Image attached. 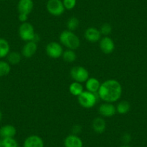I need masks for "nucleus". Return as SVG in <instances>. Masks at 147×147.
Here are the masks:
<instances>
[{"mask_svg": "<svg viewBox=\"0 0 147 147\" xmlns=\"http://www.w3.org/2000/svg\"><path fill=\"white\" fill-rule=\"evenodd\" d=\"M101 33L100 30L91 27L88 28L84 32V38L86 40L91 43H96L101 39Z\"/></svg>", "mask_w": 147, "mask_h": 147, "instance_id": "11", "label": "nucleus"}, {"mask_svg": "<svg viewBox=\"0 0 147 147\" xmlns=\"http://www.w3.org/2000/svg\"><path fill=\"white\" fill-rule=\"evenodd\" d=\"M10 52L9 42L3 38H0V59L7 57Z\"/></svg>", "mask_w": 147, "mask_h": 147, "instance_id": "18", "label": "nucleus"}, {"mask_svg": "<svg viewBox=\"0 0 147 147\" xmlns=\"http://www.w3.org/2000/svg\"><path fill=\"white\" fill-rule=\"evenodd\" d=\"M2 111L0 110V122L2 121Z\"/></svg>", "mask_w": 147, "mask_h": 147, "instance_id": "33", "label": "nucleus"}, {"mask_svg": "<svg viewBox=\"0 0 147 147\" xmlns=\"http://www.w3.org/2000/svg\"><path fill=\"white\" fill-rule=\"evenodd\" d=\"M62 2H63L65 9H68V10L74 9L77 5V0H63Z\"/></svg>", "mask_w": 147, "mask_h": 147, "instance_id": "27", "label": "nucleus"}, {"mask_svg": "<svg viewBox=\"0 0 147 147\" xmlns=\"http://www.w3.org/2000/svg\"><path fill=\"white\" fill-rule=\"evenodd\" d=\"M121 83L115 80H107L100 84L97 92L99 98L105 102L113 103L117 102L122 95Z\"/></svg>", "mask_w": 147, "mask_h": 147, "instance_id": "1", "label": "nucleus"}, {"mask_svg": "<svg viewBox=\"0 0 147 147\" xmlns=\"http://www.w3.org/2000/svg\"><path fill=\"white\" fill-rule=\"evenodd\" d=\"M69 90L72 95L78 97L84 92V87H83L82 83L77 82H72L70 84Z\"/></svg>", "mask_w": 147, "mask_h": 147, "instance_id": "19", "label": "nucleus"}, {"mask_svg": "<svg viewBox=\"0 0 147 147\" xmlns=\"http://www.w3.org/2000/svg\"><path fill=\"white\" fill-rule=\"evenodd\" d=\"M17 134V130L15 127L12 125H5L0 128V138H12L15 137Z\"/></svg>", "mask_w": 147, "mask_h": 147, "instance_id": "15", "label": "nucleus"}, {"mask_svg": "<svg viewBox=\"0 0 147 147\" xmlns=\"http://www.w3.org/2000/svg\"><path fill=\"white\" fill-rule=\"evenodd\" d=\"M130 109H131L130 103L128 101L123 100L118 103L116 106V112L121 115H125L129 112Z\"/></svg>", "mask_w": 147, "mask_h": 147, "instance_id": "20", "label": "nucleus"}, {"mask_svg": "<svg viewBox=\"0 0 147 147\" xmlns=\"http://www.w3.org/2000/svg\"><path fill=\"white\" fill-rule=\"evenodd\" d=\"M72 134L78 136L79 134L82 132V126L80 125H73L71 128Z\"/></svg>", "mask_w": 147, "mask_h": 147, "instance_id": "29", "label": "nucleus"}, {"mask_svg": "<svg viewBox=\"0 0 147 147\" xmlns=\"http://www.w3.org/2000/svg\"><path fill=\"white\" fill-rule=\"evenodd\" d=\"M116 113V107L113 103H102L99 107V113L102 117L110 118L113 116Z\"/></svg>", "mask_w": 147, "mask_h": 147, "instance_id": "9", "label": "nucleus"}, {"mask_svg": "<svg viewBox=\"0 0 147 147\" xmlns=\"http://www.w3.org/2000/svg\"><path fill=\"white\" fill-rule=\"evenodd\" d=\"M80 105L84 108L90 109L95 105L97 100L96 93L90 92L89 91H84L80 96L77 97Z\"/></svg>", "mask_w": 147, "mask_h": 147, "instance_id": "3", "label": "nucleus"}, {"mask_svg": "<svg viewBox=\"0 0 147 147\" xmlns=\"http://www.w3.org/2000/svg\"><path fill=\"white\" fill-rule=\"evenodd\" d=\"M23 147H44V141L39 136L31 135L25 139Z\"/></svg>", "mask_w": 147, "mask_h": 147, "instance_id": "10", "label": "nucleus"}, {"mask_svg": "<svg viewBox=\"0 0 147 147\" xmlns=\"http://www.w3.org/2000/svg\"><path fill=\"white\" fill-rule=\"evenodd\" d=\"M0 147H3V144H2V138H0Z\"/></svg>", "mask_w": 147, "mask_h": 147, "instance_id": "32", "label": "nucleus"}, {"mask_svg": "<svg viewBox=\"0 0 147 147\" xmlns=\"http://www.w3.org/2000/svg\"><path fill=\"white\" fill-rule=\"evenodd\" d=\"M113 28L111 25L109 23H105L100 27V33L101 35H105V36H108L111 32H112Z\"/></svg>", "mask_w": 147, "mask_h": 147, "instance_id": "26", "label": "nucleus"}, {"mask_svg": "<svg viewBox=\"0 0 147 147\" xmlns=\"http://www.w3.org/2000/svg\"><path fill=\"white\" fill-rule=\"evenodd\" d=\"M121 139H122V141L123 142L124 144H128L131 142L132 138H131V134H128V133H125V134H124L122 136V138Z\"/></svg>", "mask_w": 147, "mask_h": 147, "instance_id": "28", "label": "nucleus"}, {"mask_svg": "<svg viewBox=\"0 0 147 147\" xmlns=\"http://www.w3.org/2000/svg\"><path fill=\"white\" fill-rule=\"evenodd\" d=\"M93 130L97 134H102L106 130V122L101 117L95 118L92 121V124Z\"/></svg>", "mask_w": 147, "mask_h": 147, "instance_id": "16", "label": "nucleus"}, {"mask_svg": "<svg viewBox=\"0 0 147 147\" xmlns=\"http://www.w3.org/2000/svg\"><path fill=\"white\" fill-rule=\"evenodd\" d=\"M2 144L3 147H19L18 141L14 137L2 138Z\"/></svg>", "mask_w": 147, "mask_h": 147, "instance_id": "25", "label": "nucleus"}, {"mask_svg": "<svg viewBox=\"0 0 147 147\" xmlns=\"http://www.w3.org/2000/svg\"><path fill=\"white\" fill-rule=\"evenodd\" d=\"M11 71V66L8 62L0 61V77L8 75Z\"/></svg>", "mask_w": 147, "mask_h": 147, "instance_id": "24", "label": "nucleus"}, {"mask_svg": "<svg viewBox=\"0 0 147 147\" xmlns=\"http://www.w3.org/2000/svg\"><path fill=\"white\" fill-rule=\"evenodd\" d=\"M70 75L74 82L80 83L86 82L90 78L88 71L82 66H76L72 68L70 71Z\"/></svg>", "mask_w": 147, "mask_h": 147, "instance_id": "5", "label": "nucleus"}, {"mask_svg": "<svg viewBox=\"0 0 147 147\" xmlns=\"http://www.w3.org/2000/svg\"><path fill=\"white\" fill-rule=\"evenodd\" d=\"M7 57L8 63L12 65L18 64L22 59V56H21L20 53L16 51L9 52Z\"/></svg>", "mask_w": 147, "mask_h": 147, "instance_id": "21", "label": "nucleus"}, {"mask_svg": "<svg viewBox=\"0 0 147 147\" xmlns=\"http://www.w3.org/2000/svg\"><path fill=\"white\" fill-rule=\"evenodd\" d=\"M34 3L32 0H20L18 4V9L19 14H25L29 15L33 9Z\"/></svg>", "mask_w": 147, "mask_h": 147, "instance_id": "12", "label": "nucleus"}, {"mask_svg": "<svg viewBox=\"0 0 147 147\" xmlns=\"http://www.w3.org/2000/svg\"><path fill=\"white\" fill-rule=\"evenodd\" d=\"M63 144L64 147H83V141L81 138L72 134L66 137Z\"/></svg>", "mask_w": 147, "mask_h": 147, "instance_id": "14", "label": "nucleus"}, {"mask_svg": "<svg viewBox=\"0 0 147 147\" xmlns=\"http://www.w3.org/2000/svg\"><path fill=\"white\" fill-rule=\"evenodd\" d=\"M46 53L51 59H59L63 53V47L61 43L57 42H51L48 43L46 48Z\"/></svg>", "mask_w": 147, "mask_h": 147, "instance_id": "7", "label": "nucleus"}, {"mask_svg": "<svg viewBox=\"0 0 147 147\" xmlns=\"http://www.w3.org/2000/svg\"><path fill=\"white\" fill-rule=\"evenodd\" d=\"M100 82L97 78L90 77L86 81V89L87 91L92 93H97L100 87Z\"/></svg>", "mask_w": 147, "mask_h": 147, "instance_id": "17", "label": "nucleus"}, {"mask_svg": "<svg viewBox=\"0 0 147 147\" xmlns=\"http://www.w3.org/2000/svg\"><path fill=\"white\" fill-rule=\"evenodd\" d=\"M20 38L24 41H32L35 36V30L32 24L29 22H23L20 25L19 28Z\"/></svg>", "mask_w": 147, "mask_h": 147, "instance_id": "4", "label": "nucleus"}, {"mask_svg": "<svg viewBox=\"0 0 147 147\" xmlns=\"http://www.w3.org/2000/svg\"><path fill=\"white\" fill-rule=\"evenodd\" d=\"M100 48L102 51L105 54H110L115 50V43L111 38L105 36L100 39Z\"/></svg>", "mask_w": 147, "mask_h": 147, "instance_id": "8", "label": "nucleus"}, {"mask_svg": "<svg viewBox=\"0 0 147 147\" xmlns=\"http://www.w3.org/2000/svg\"><path fill=\"white\" fill-rule=\"evenodd\" d=\"M38 50V44L33 41H28L25 43L22 49V55L25 58L30 59L32 57Z\"/></svg>", "mask_w": 147, "mask_h": 147, "instance_id": "13", "label": "nucleus"}, {"mask_svg": "<svg viewBox=\"0 0 147 147\" xmlns=\"http://www.w3.org/2000/svg\"><path fill=\"white\" fill-rule=\"evenodd\" d=\"M47 10L53 16H60L65 11L61 0H49L46 5Z\"/></svg>", "mask_w": 147, "mask_h": 147, "instance_id": "6", "label": "nucleus"}, {"mask_svg": "<svg viewBox=\"0 0 147 147\" xmlns=\"http://www.w3.org/2000/svg\"><path fill=\"white\" fill-rule=\"evenodd\" d=\"M59 40L61 44L71 50L74 51L80 46V40L79 37L75 33H74V32L68 30L63 31L60 34Z\"/></svg>", "mask_w": 147, "mask_h": 147, "instance_id": "2", "label": "nucleus"}, {"mask_svg": "<svg viewBox=\"0 0 147 147\" xmlns=\"http://www.w3.org/2000/svg\"><path fill=\"white\" fill-rule=\"evenodd\" d=\"M18 18H19V20L22 23H23V22H27V20H28V15H25V14H19Z\"/></svg>", "mask_w": 147, "mask_h": 147, "instance_id": "30", "label": "nucleus"}, {"mask_svg": "<svg viewBox=\"0 0 147 147\" xmlns=\"http://www.w3.org/2000/svg\"><path fill=\"white\" fill-rule=\"evenodd\" d=\"M120 147H131V146L128 145V144H123V145L121 146Z\"/></svg>", "mask_w": 147, "mask_h": 147, "instance_id": "31", "label": "nucleus"}, {"mask_svg": "<svg viewBox=\"0 0 147 147\" xmlns=\"http://www.w3.org/2000/svg\"><path fill=\"white\" fill-rule=\"evenodd\" d=\"M2 1H4V0H2Z\"/></svg>", "mask_w": 147, "mask_h": 147, "instance_id": "34", "label": "nucleus"}, {"mask_svg": "<svg viewBox=\"0 0 147 147\" xmlns=\"http://www.w3.org/2000/svg\"><path fill=\"white\" fill-rule=\"evenodd\" d=\"M62 57H63L64 61L67 62V63H72L77 59V54L74 50L67 49L63 51Z\"/></svg>", "mask_w": 147, "mask_h": 147, "instance_id": "22", "label": "nucleus"}, {"mask_svg": "<svg viewBox=\"0 0 147 147\" xmlns=\"http://www.w3.org/2000/svg\"><path fill=\"white\" fill-rule=\"evenodd\" d=\"M79 25H80V20L76 17L70 18L66 22V27L68 28V30L72 31V32L76 30L78 28Z\"/></svg>", "mask_w": 147, "mask_h": 147, "instance_id": "23", "label": "nucleus"}]
</instances>
